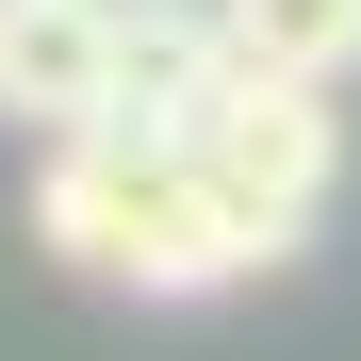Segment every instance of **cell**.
I'll list each match as a JSON object with an SVG mask.
<instances>
[{"label": "cell", "mask_w": 361, "mask_h": 361, "mask_svg": "<svg viewBox=\"0 0 361 361\" xmlns=\"http://www.w3.org/2000/svg\"><path fill=\"white\" fill-rule=\"evenodd\" d=\"M230 17V66H279V82H361V0H214Z\"/></svg>", "instance_id": "cell-5"}, {"label": "cell", "mask_w": 361, "mask_h": 361, "mask_svg": "<svg viewBox=\"0 0 361 361\" xmlns=\"http://www.w3.org/2000/svg\"><path fill=\"white\" fill-rule=\"evenodd\" d=\"M230 82V17L214 0H115V115L132 132H180Z\"/></svg>", "instance_id": "cell-4"}, {"label": "cell", "mask_w": 361, "mask_h": 361, "mask_svg": "<svg viewBox=\"0 0 361 361\" xmlns=\"http://www.w3.org/2000/svg\"><path fill=\"white\" fill-rule=\"evenodd\" d=\"M329 99H345V82H279V66H230L197 115H180V148H197L214 214L247 230V263L312 247V214H329V180H345V115H329Z\"/></svg>", "instance_id": "cell-2"}, {"label": "cell", "mask_w": 361, "mask_h": 361, "mask_svg": "<svg viewBox=\"0 0 361 361\" xmlns=\"http://www.w3.org/2000/svg\"><path fill=\"white\" fill-rule=\"evenodd\" d=\"M0 115L17 132L115 115V0H0Z\"/></svg>", "instance_id": "cell-3"}, {"label": "cell", "mask_w": 361, "mask_h": 361, "mask_svg": "<svg viewBox=\"0 0 361 361\" xmlns=\"http://www.w3.org/2000/svg\"><path fill=\"white\" fill-rule=\"evenodd\" d=\"M33 247L66 279H115V295H230L263 279L247 230L214 214V180L180 132H132V115H82V132H49L33 164Z\"/></svg>", "instance_id": "cell-1"}]
</instances>
